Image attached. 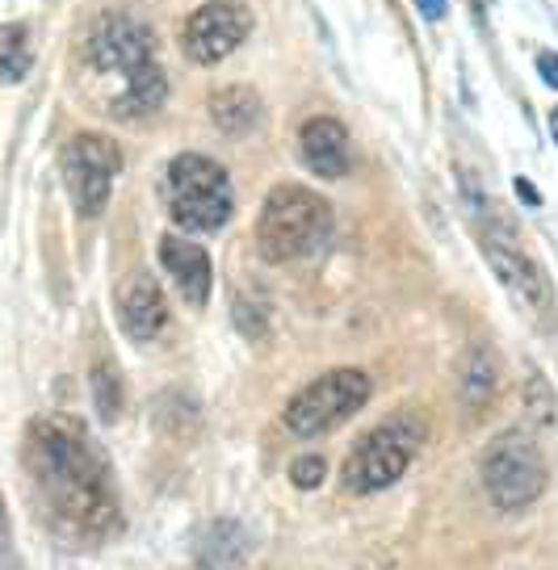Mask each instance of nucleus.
<instances>
[{"mask_svg": "<svg viewBox=\"0 0 558 570\" xmlns=\"http://www.w3.org/2000/svg\"><path fill=\"white\" fill-rule=\"evenodd\" d=\"M21 465L38 517L63 541L92 546L123 529L114 465L76 415H35L21 441Z\"/></svg>", "mask_w": 558, "mask_h": 570, "instance_id": "obj_1", "label": "nucleus"}, {"mask_svg": "<svg viewBox=\"0 0 558 570\" xmlns=\"http://www.w3.org/2000/svg\"><path fill=\"white\" fill-rule=\"evenodd\" d=\"M332 235V206L306 185H273L261 218H256V248L270 265H286L324 244Z\"/></svg>", "mask_w": 558, "mask_h": 570, "instance_id": "obj_2", "label": "nucleus"}, {"mask_svg": "<svg viewBox=\"0 0 558 570\" xmlns=\"http://www.w3.org/2000/svg\"><path fill=\"white\" fill-rule=\"evenodd\" d=\"M164 202L185 232H218L235 210L227 168L202 151H180L164 173Z\"/></svg>", "mask_w": 558, "mask_h": 570, "instance_id": "obj_3", "label": "nucleus"}, {"mask_svg": "<svg viewBox=\"0 0 558 570\" xmlns=\"http://www.w3.org/2000/svg\"><path fill=\"white\" fill-rule=\"evenodd\" d=\"M424 445V424L415 415H395L379 424L374 432H365L349 462H344V487L353 495H374L382 487L403 479V470L412 465V458Z\"/></svg>", "mask_w": 558, "mask_h": 570, "instance_id": "obj_4", "label": "nucleus"}, {"mask_svg": "<svg viewBox=\"0 0 558 570\" xmlns=\"http://www.w3.org/2000/svg\"><path fill=\"white\" fill-rule=\"evenodd\" d=\"M483 487L500 512H525L538 503L546 491V458L538 441L521 428L496 436L483 453Z\"/></svg>", "mask_w": 558, "mask_h": 570, "instance_id": "obj_5", "label": "nucleus"}, {"mask_svg": "<svg viewBox=\"0 0 558 570\" xmlns=\"http://www.w3.org/2000/svg\"><path fill=\"white\" fill-rule=\"evenodd\" d=\"M370 374L361 370H327L324 377L306 382L303 391L286 403V428L294 436H324L332 428H341L349 415H358L365 403H370Z\"/></svg>", "mask_w": 558, "mask_h": 570, "instance_id": "obj_6", "label": "nucleus"}, {"mask_svg": "<svg viewBox=\"0 0 558 570\" xmlns=\"http://www.w3.org/2000/svg\"><path fill=\"white\" fill-rule=\"evenodd\" d=\"M59 168H63V185H68L76 214L80 218H97V214L106 210L114 177L123 173V147L109 139V135L80 130V135H72V139L63 142Z\"/></svg>", "mask_w": 558, "mask_h": 570, "instance_id": "obj_7", "label": "nucleus"}, {"mask_svg": "<svg viewBox=\"0 0 558 570\" xmlns=\"http://www.w3.org/2000/svg\"><path fill=\"white\" fill-rule=\"evenodd\" d=\"M248 35H253V9L248 4H239V0H206L185 21L180 51H185L189 63L211 68V63H223Z\"/></svg>", "mask_w": 558, "mask_h": 570, "instance_id": "obj_8", "label": "nucleus"}, {"mask_svg": "<svg viewBox=\"0 0 558 570\" xmlns=\"http://www.w3.org/2000/svg\"><path fill=\"white\" fill-rule=\"evenodd\" d=\"M85 55L97 71L123 76V85H127L135 71L156 63V35L147 21L130 18V13H106V18L92 21Z\"/></svg>", "mask_w": 558, "mask_h": 570, "instance_id": "obj_9", "label": "nucleus"}, {"mask_svg": "<svg viewBox=\"0 0 558 570\" xmlns=\"http://www.w3.org/2000/svg\"><path fill=\"white\" fill-rule=\"evenodd\" d=\"M483 252H487V265H491V273L500 277V285H505L517 303L529 306V311H538V315H546V311L555 306L550 277L541 273L538 261H529L521 248H512V244H508V235H487Z\"/></svg>", "mask_w": 558, "mask_h": 570, "instance_id": "obj_10", "label": "nucleus"}, {"mask_svg": "<svg viewBox=\"0 0 558 570\" xmlns=\"http://www.w3.org/2000/svg\"><path fill=\"white\" fill-rule=\"evenodd\" d=\"M298 151H303V164L324 180H341L349 168H353V151H349V130H344L341 118H311V122L298 130Z\"/></svg>", "mask_w": 558, "mask_h": 570, "instance_id": "obj_11", "label": "nucleus"}, {"mask_svg": "<svg viewBox=\"0 0 558 570\" xmlns=\"http://www.w3.org/2000/svg\"><path fill=\"white\" fill-rule=\"evenodd\" d=\"M160 265L164 273L173 277V285L180 289V298L189 306H206L211 298V285H215V273H211V256L202 244L185 239V235H164L160 239Z\"/></svg>", "mask_w": 558, "mask_h": 570, "instance_id": "obj_12", "label": "nucleus"}, {"mask_svg": "<svg viewBox=\"0 0 558 570\" xmlns=\"http://www.w3.org/2000/svg\"><path fill=\"white\" fill-rule=\"evenodd\" d=\"M118 320H123V332L130 340H156L168 323V303H164V289L147 273H135L130 285L118 298Z\"/></svg>", "mask_w": 558, "mask_h": 570, "instance_id": "obj_13", "label": "nucleus"}, {"mask_svg": "<svg viewBox=\"0 0 558 570\" xmlns=\"http://www.w3.org/2000/svg\"><path fill=\"white\" fill-rule=\"evenodd\" d=\"M194 558L198 570H239L248 558V533L235 520H215L194 541Z\"/></svg>", "mask_w": 558, "mask_h": 570, "instance_id": "obj_14", "label": "nucleus"}, {"mask_svg": "<svg viewBox=\"0 0 558 570\" xmlns=\"http://www.w3.org/2000/svg\"><path fill=\"white\" fill-rule=\"evenodd\" d=\"M211 122L223 130V135H232V139H244L256 122H261V97H256L248 85H227V89H215L211 92Z\"/></svg>", "mask_w": 558, "mask_h": 570, "instance_id": "obj_15", "label": "nucleus"}, {"mask_svg": "<svg viewBox=\"0 0 558 570\" xmlns=\"http://www.w3.org/2000/svg\"><path fill=\"white\" fill-rule=\"evenodd\" d=\"M168 97V76H164L160 63H147L144 71H135L123 92L109 101V114L114 118H144V114H156Z\"/></svg>", "mask_w": 558, "mask_h": 570, "instance_id": "obj_16", "label": "nucleus"}, {"mask_svg": "<svg viewBox=\"0 0 558 570\" xmlns=\"http://www.w3.org/2000/svg\"><path fill=\"white\" fill-rule=\"evenodd\" d=\"M496 386H500V361H496V353L491 348H470L467 361H462V374H458V391H462V399H467L470 407H483L487 399L496 394Z\"/></svg>", "mask_w": 558, "mask_h": 570, "instance_id": "obj_17", "label": "nucleus"}, {"mask_svg": "<svg viewBox=\"0 0 558 570\" xmlns=\"http://www.w3.org/2000/svg\"><path fill=\"white\" fill-rule=\"evenodd\" d=\"M30 63H35V51H30L26 26L0 21V80H4V85H18V80H26Z\"/></svg>", "mask_w": 558, "mask_h": 570, "instance_id": "obj_18", "label": "nucleus"}, {"mask_svg": "<svg viewBox=\"0 0 558 570\" xmlns=\"http://www.w3.org/2000/svg\"><path fill=\"white\" fill-rule=\"evenodd\" d=\"M89 386H92V403H97V415L114 424L118 415H123V377L114 370V361H97L89 374Z\"/></svg>", "mask_w": 558, "mask_h": 570, "instance_id": "obj_19", "label": "nucleus"}, {"mask_svg": "<svg viewBox=\"0 0 558 570\" xmlns=\"http://www.w3.org/2000/svg\"><path fill=\"white\" fill-rule=\"evenodd\" d=\"M525 407H529V415L538 420V424H555L558 420V403L555 394H550V386H546V377H529V391H525Z\"/></svg>", "mask_w": 558, "mask_h": 570, "instance_id": "obj_20", "label": "nucleus"}, {"mask_svg": "<svg viewBox=\"0 0 558 570\" xmlns=\"http://www.w3.org/2000/svg\"><path fill=\"white\" fill-rule=\"evenodd\" d=\"M324 474H327V462L320 453H306V458H298V462L290 465V482L303 487V491H315L324 482Z\"/></svg>", "mask_w": 558, "mask_h": 570, "instance_id": "obj_21", "label": "nucleus"}, {"mask_svg": "<svg viewBox=\"0 0 558 570\" xmlns=\"http://www.w3.org/2000/svg\"><path fill=\"white\" fill-rule=\"evenodd\" d=\"M538 76L550 85V89H558V55L555 51H541L538 55Z\"/></svg>", "mask_w": 558, "mask_h": 570, "instance_id": "obj_22", "label": "nucleus"}, {"mask_svg": "<svg viewBox=\"0 0 558 570\" xmlns=\"http://www.w3.org/2000/svg\"><path fill=\"white\" fill-rule=\"evenodd\" d=\"M415 9H420V18L424 21H441L446 18V9H450V0H415Z\"/></svg>", "mask_w": 558, "mask_h": 570, "instance_id": "obj_23", "label": "nucleus"}, {"mask_svg": "<svg viewBox=\"0 0 558 570\" xmlns=\"http://www.w3.org/2000/svg\"><path fill=\"white\" fill-rule=\"evenodd\" d=\"M512 189H517V197H521L525 206H541V194L533 189V180L517 177V180H512Z\"/></svg>", "mask_w": 558, "mask_h": 570, "instance_id": "obj_24", "label": "nucleus"}, {"mask_svg": "<svg viewBox=\"0 0 558 570\" xmlns=\"http://www.w3.org/2000/svg\"><path fill=\"white\" fill-rule=\"evenodd\" d=\"M0 550H9V508L0 499Z\"/></svg>", "mask_w": 558, "mask_h": 570, "instance_id": "obj_25", "label": "nucleus"}, {"mask_svg": "<svg viewBox=\"0 0 558 570\" xmlns=\"http://www.w3.org/2000/svg\"><path fill=\"white\" fill-rule=\"evenodd\" d=\"M0 570H26V567H21V562L9 550H0Z\"/></svg>", "mask_w": 558, "mask_h": 570, "instance_id": "obj_26", "label": "nucleus"}, {"mask_svg": "<svg viewBox=\"0 0 558 570\" xmlns=\"http://www.w3.org/2000/svg\"><path fill=\"white\" fill-rule=\"evenodd\" d=\"M550 135H555V142H558V109L550 114Z\"/></svg>", "mask_w": 558, "mask_h": 570, "instance_id": "obj_27", "label": "nucleus"}]
</instances>
